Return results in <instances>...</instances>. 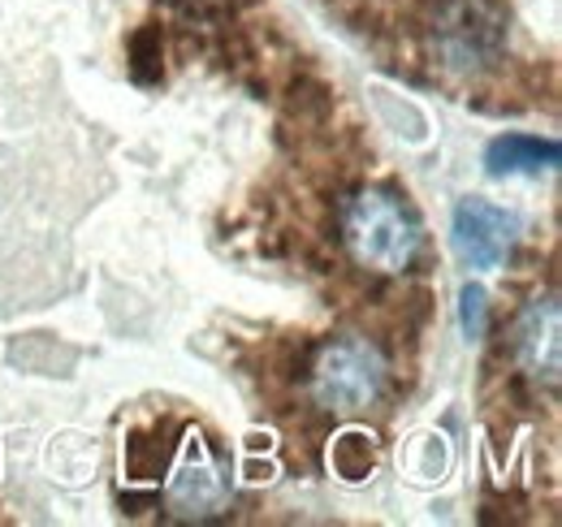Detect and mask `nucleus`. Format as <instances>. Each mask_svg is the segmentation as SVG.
<instances>
[{
    "label": "nucleus",
    "instance_id": "1",
    "mask_svg": "<svg viewBox=\"0 0 562 527\" xmlns=\"http://www.w3.org/2000/svg\"><path fill=\"white\" fill-rule=\"evenodd\" d=\"M342 243L351 260L368 272L398 277L420 256L424 229L412 203L394 191L363 187L342 203Z\"/></svg>",
    "mask_w": 562,
    "mask_h": 527
},
{
    "label": "nucleus",
    "instance_id": "2",
    "mask_svg": "<svg viewBox=\"0 0 562 527\" xmlns=\"http://www.w3.org/2000/svg\"><path fill=\"white\" fill-rule=\"evenodd\" d=\"M385 355L368 337H329L307 368V394L329 415H363L385 394Z\"/></svg>",
    "mask_w": 562,
    "mask_h": 527
},
{
    "label": "nucleus",
    "instance_id": "3",
    "mask_svg": "<svg viewBox=\"0 0 562 527\" xmlns=\"http://www.w3.org/2000/svg\"><path fill=\"white\" fill-rule=\"evenodd\" d=\"M506 44V18L493 0H441L432 13V48L450 69H485Z\"/></svg>",
    "mask_w": 562,
    "mask_h": 527
},
{
    "label": "nucleus",
    "instance_id": "4",
    "mask_svg": "<svg viewBox=\"0 0 562 527\" xmlns=\"http://www.w3.org/2000/svg\"><path fill=\"white\" fill-rule=\"evenodd\" d=\"M229 467L225 459L212 450L209 441L195 433L187 437L182 455L169 471V484H165V506L173 519L182 524H209L216 519L225 506H229Z\"/></svg>",
    "mask_w": 562,
    "mask_h": 527
},
{
    "label": "nucleus",
    "instance_id": "5",
    "mask_svg": "<svg viewBox=\"0 0 562 527\" xmlns=\"http://www.w3.org/2000/svg\"><path fill=\"white\" fill-rule=\"evenodd\" d=\"M450 238H454V256L468 268L490 272L515 251L519 216L490 203V199H459L454 221H450Z\"/></svg>",
    "mask_w": 562,
    "mask_h": 527
},
{
    "label": "nucleus",
    "instance_id": "6",
    "mask_svg": "<svg viewBox=\"0 0 562 527\" xmlns=\"http://www.w3.org/2000/svg\"><path fill=\"white\" fill-rule=\"evenodd\" d=\"M515 363L537 385H559L562 312L554 294H537L515 321Z\"/></svg>",
    "mask_w": 562,
    "mask_h": 527
},
{
    "label": "nucleus",
    "instance_id": "7",
    "mask_svg": "<svg viewBox=\"0 0 562 527\" xmlns=\"http://www.w3.org/2000/svg\"><path fill=\"white\" fill-rule=\"evenodd\" d=\"M559 143L537 138V134H502L485 147V169L490 178H537L559 169Z\"/></svg>",
    "mask_w": 562,
    "mask_h": 527
},
{
    "label": "nucleus",
    "instance_id": "8",
    "mask_svg": "<svg viewBox=\"0 0 562 527\" xmlns=\"http://www.w3.org/2000/svg\"><path fill=\"white\" fill-rule=\"evenodd\" d=\"M463 333L468 337H481L485 333V290L481 285H468L463 290Z\"/></svg>",
    "mask_w": 562,
    "mask_h": 527
}]
</instances>
